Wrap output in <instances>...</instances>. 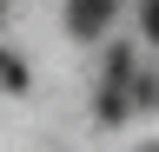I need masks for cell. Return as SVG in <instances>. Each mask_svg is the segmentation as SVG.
<instances>
[{
    "mask_svg": "<svg viewBox=\"0 0 159 152\" xmlns=\"http://www.w3.org/2000/svg\"><path fill=\"white\" fill-rule=\"evenodd\" d=\"M113 13H119V0H66V27L86 33V40H93V33H106Z\"/></svg>",
    "mask_w": 159,
    "mask_h": 152,
    "instance_id": "1",
    "label": "cell"
},
{
    "mask_svg": "<svg viewBox=\"0 0 159 152\" xmlns=\"http://www.w3.org/2000/svg\"><path fill=\"white\" fill-rule=\"evenodd\" d=\"M0 86H7V93H20V86H27V66H20L13 53H0Z\"/></svg>",
    "mask_w": 159,
    "mask_h": 152,
    "instance_id": "2",
    "label": "cell"
},
{
    "mask_svg": "<svg viewBox=\"0 0 159 152\" xmlns=\"http://www.w3.org/2000/svg\"><path fill=\"white\" fill-rule=\"evenodd\" d=\"M146 33H152V46H159V0H146Z\"/></svg>",
    "mask_w": 159,
    "mask_h": 152,
    "instance_id": "3",
    "label": "cell"
}]
</instances>
